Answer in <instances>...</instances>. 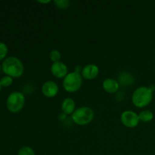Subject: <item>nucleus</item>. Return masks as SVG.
I'll return each instance as SVG.
<instances>
[{
	"mask_svg": "<svg viewBox=\"0 0 155 155\" xmlns=\"http://www.w3.org/2000/svg\"><path fill=\"white\" fill-rule=\"evenodd\" d=\"M2 70L6 76L12 78H18L24 74V68L22 61L16 57L6 58L2 64Z\"/></svg>",
	"mask_w": 155,
	"mask_h": 155,
	"instance_id": "f257e3e1",
	"label": "nucleus"
},
{
	"mask_svg": "<svg viewBox=\"0 0 155 155\" xmlns=\"http://www.w3.org/2000/svg\"><path fill=\"white\" fill-rule=\"evenodd\" d=\"M153 98V91L150 87L140 86L137 88L132 95L133 104L136 107L142 108L148 106Z\"/></svg>",
	"mask_w": 155,
	"mask_h": 155,
	"instance_id": "f03ea898",
	"label": "nucleus"
},
{
	"mask_svg": "<svg viewBox=\"0 0 155 155\" xmlns=\"http://www.w3.org/2000/svg\"><path fill=\"white\" fill-rule=\"evenodd\" d=\"M93 110L89 107L83 106L76 109L75 111L72 114V120L76 124L80 126L87 125L90 124L94 119Z\"/></svg>",
	"mask_w": 155,
	"mask_h": 155,
	"instance_id": "7ed1b4c3",
	"label": "nucleus"
},
{
	"mask_svg": "<svg viewBox=\"0 0 155 155\" xmlns=\"http://www.w3.org/2000/svg\"><path fill=\"white\" fill-rule=\"evenodd\" d=\"M83 84V77L77 72L69 73L63 80V87L70 93L76 92L81 88Z\"/></svg>",
	"mask_w": 155,
	"mask_h": 155,
	"instance_id": "20e7f679",
	"label": "nucleus"
},
{
	"mask_svg": "<svg viewBox=\"0 0 155 155\" xmlns=\"http://www.w3.org/2000/svg\"><path fill=\"white\" fill-rule=\"evenodd\" d=\"M25 104V97L21 92H13L8 95L6 100V107L12 113H18Z\"/></svg>",
	"mask_w": 155,
	"mask_h": 155,
	"instance_id": "39448f33",
	"label": "nucleus"
},
{
	"mask_svg": "<svg viewBox=\"0 0 155 155\" xmlns=\"http://www.w3.org/2000/svg\"><path fill=\"white\" fill-rule=\"evenodd\" d=\"M121 123L125 127L129 128H134L137 127L139 123V114L133 110H126L123 112L120 116Z\"/></svg>",
	"mask_w": 155,
	"mask_h": 155,
	"instance_id": "423d86ee",
	"label": "nucleus"
},
{
	"mask_svg": "<svg viewBox=\"0 0 155 155\" xmlns=\"http://www.w3.org/2000/svg\"><path fill=\"white\" fill-rule=\"evenodd\" d=\"M51 72L56 78H64L68 74V69L67 65L61 61L54 62L51 66Z\"/></svg>",
	"mask_w": 155,
	"mask_h": 155,
	"instance_id": "0eeeda50",
	"label": "nucleus"
},
{
	"mask_svg": "<svg viewBox=\"0 0 155 155\" xmlns=\"http://www.w3.org/2000/svg\"><path fill=\"white\" fill-rule=\"evenodd\" d=\"M59 91L58 86L54 81H46L42 86V92L47 98H53Z\"/></svg>",
	"mask_w": 155,
	"mask_h": 155,
	"instance_id": "6e6552de",
	"label": "nucleus"
},
{
	"mask_svg": "<svg viewBox=\"0 0 155 155\" xmlns=\"http://www.w3.org/2000/svg\"><path fill=\"white\" fill-rule=\"evenodd\" d=\"M98 74H99V69L98 66L93 64L86 65L81 71V76L83 78L88 80H94L98 75Z\"/></svg>",
	"mask_w": 155,
	"mask_h": 155,
	"instance_id": "1a4fd4ad",
	"label": "nucleus"
},
{
	"mask_svg": "<svg viewBox=\"0 0 155 155\" xmlns=\"http://www.w3.org/2000/svg\"><path fill=\"white\" fill-rule=\"evenodd\" d=\"M120 85L116 80L112 78L106 79L103 82V88L107 92L110 94L115 93L118 91Z\"/></svg>",
	"mask_w": 155,
	"mask_h": 155,
	"instance_id": "9d476101",
	"label": "nucleus"
},
{
	"mask_svg": "<svg viewBox=\"0 0 155 155\" xmlns=\"http://www.w3.org/2000/svg\"><path fill=\"white\" fill-rule=\"evenodd\" d=\"M61 110L65 115L72 114L76 110V104L74 99L71 98H65L62 101Z\"/></svg>",
	"mask_w": 155,
	"mask_h": 155,
	"instance_id": "9b49d317",
	"label": "nucleus"
},
{
	"mask_svg": "<svg viewBox=\"0 0 155 155\" xmlns=\"http://www.w3.org/2000/svg\"><path fill=\"white\" fill-rule=\"evenodd\" d=\"M139 120L142 121V122L144 123L151 122L153 120V118H154V114H153L151 110H142V111H141L140 113H139Z\"/></svg>",
	"mask_w": 155,
	"mask_h": 155,
	"instance_id": "f8f14e48",
	"label": "nucleus"
},
{
	"mask_svg": "<svg viewBox=\"0 0 155 155\" xmlns=\"http://www.w3.org/2000/svg\"><path fill=\"white\" fill-rule=\"evenodd\" d=\"M18 155H36L34 150L29 146H24L18 151Z\"/></svg>",
	"mask_w": 155,
	"mask_h": 155,
	"instance_id": "ddd939ff",
	"label": "nucleus"
},
{
	"mask_svg": "<svg viewBox=\"0 0 155 155\" xmlns=\"http://www.w3.org/2000/svg\"><path fill=\"white\" fill-rule=\"evenodd\" d=\"M49 58L53 63H54V62H58L60 61L61 58V52L58 50L54 49L52 50V51L50 52Z\"/></svg>",
	"mask_w": 155,
	"mask_h": 155,
	"instance_id": "4468645a",
	"label": "nucleus"
},
{
	"mask_svg": "<svg viewBox=\"0 0 155 155\" xmlns=\"http://www.w3.org/2000/svg\"><path fill=\"white\" fill-rule=\"evenodd\" d=\"M8 51L7 45L2 42H0V61H2L5 59L6 55Z\"/></svg>",
	"mask_w": 155,
	"mask_h": 155,
	"instance_id": "2eb2a0df",
	"label": "nucleus"
},
{
	"mask_svg": "<svg viewBox=\"0 0 155 155\" xmlns=\"http://www.w3.org/2000/svg\"><path fill=\"white\" fill-rule=\"evenodd\" d=\"M0 83H1L2 86H3V87H8L13 83V78L9 77V76H5V77L1 78Z\"/></svg>",
	"mask_w": 155,
	"mask_h": 155,
	"instance_id": "dca6fc26",
	"label": "nucleus"
},
{
	"mask_svg": "<svg viewBox=\"0 0 155 155\" xmlns=\"http://www.w3.org/2000/svg\"><path fill=\"white\" fill-rule=\"evenodd\" d=\"M54 3L58 8L61 9H64L68 8L70 5V2L68 0H55Z\"/></svg>",
	"mask_w": 155,
	"mask_h": 155,
	"instance_id": "f3484780",
	"label": "nucleus"
},
{
	"mask_svg": "<svg viewBox=\"0 0 155 155\" xmlns=\"http://www.w3.org/2000/svg\"><path fill=\"white\" fill-rule=\"evenodd\" d=\"M38 2L41 3V4H45V3L51 2V1H50V0H47V1H38Z\"/></svg>",
	"mask_w": 155,
	"mask_h": 155,
	"instance_id": "a211bd4d",
	"label": "nucleus"
},
{
	"mask_svg": "<svg viewBox=\"0 0 155 155\" xmlns=\"http://www.w3.org/2000/svg\"><path fill=\"white\" fill-rule=\"evenodd\" d=\"M2 85H1V83H0V91H1V89H2Z\"/></svg>",
	"mask_w": 155,
	"mask_h": 155,
	"instance_id": "6ab92c4d",
	"label": "nucleus"
},
{
	"mask_svg": "<svg viewBox=\"0 0 155 155\" xmlns=\"http://www.w3.org/2000/svg\"><path fill=\"white\" fill-rule=\"evenodd\" d=\"M1 70H2V65L0 64V71H1Z\"/></svg>",
	"mask_w": 155,
	"mask_h": 155,
	"instance_id": "aec40b11",
	"label": "nucleus"
}]
</instances>
